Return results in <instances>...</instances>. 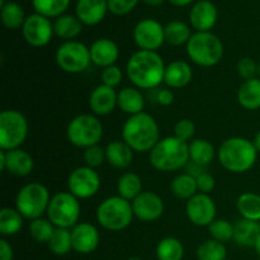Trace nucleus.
Masks as SVG:
<instances>
[{"label": "nucleus", "instance_id": "54", "mask_svg": "<svg viewBox=\"0 0 260 260\" xmlns=\"http://www.w3.org/2000/svg\"><path fill=\"white\" fill-rule=\"evenodd\" d=\"M254 249H255V251L258 253V255L260 256V235L258 236V239H256L255 244H254Z\"/></svg>", "mask_w": 260, "mask_h": 260}, {"label": "nucleus", "instance_id": "11", "mask_svg": "<svg viewBox=\"0 0 260 260\" xmlns=\"http://www.w3.org/2000/svg\"><path fill=\"white\" fill-rule=\"evenodd\" d=\"M55 60L58 68L65 73H83L91 62L90 50L79 41H66L58 46L55 53Z\"/></svg>", "mask_w": 260, "mask_h": 260}, {"label": "nucleus", "instance_id": "51", "mask_svg": "<svg viewBox=\"0 0 260 260\" xmlns=\"http://www.w3.org/2000/svg\"><path fill=\"white\" fill-rule=\"evenodd\" d=\"M169 2L175 7H185V5L190 4L193 0H169Z\"/></svg>", "mask_w": 260, "mask_h": 260}, {"label": "nucleus", "instance_id": "39", "mask_svg": "<svg viewBox=\"0 0 260 260\" xmlns=\"http://www.w3.org/2000/svg\"><path fill=\"white\" fill-rule=\"evenodd\" d=\"M228 249L225 244L213 239L201 244L197 249L198 260H226Z\"/></svg>", "mask_w": 260, "mask_h": 260}, {"label": "nucleus", "instance_id": "18", "mask_svg": "<svg viewBox=\"0 0 260 260\" xmlns=\"http://www.w3.org/2000/svg\"><path fill=\"white\" fill-rule=\"evenodd\" d=\"M73 250L79 254H90L98 248L101 235L98 229L89 222H80L71 229Z\"/></svg>", "mask_w": 260, "mask_h": 260}, {"label": "nucleus", "instance_id": "30", "mask_svg": "<svg viewBox=\"0 0 260 260\" xmlns=\"http://www.w3.org/2000/svg\"><path fill=\"white\" fill-rule=\"evenodd\" d=\"M117 192L119 197L132 202L135 198L139 197L144 192L141 178L136 173H124L117 182Z\"/></svg>", "mask_w": 260, "mask_h": 260}, {"label": "nucleus", "instance_id": "10", "mask_svg": "<svg viewBox=\"0 0 260 260\" xmlns=\"http://www.w3.org/2000/svg\"><path fill=\"white\" fill-rule=\"evenodd\" d=\"M80 203L70 192L56 193L51 197L47 208V218L55 228L73 229L80 217Z\"/></svg>", "mask_w": 260, "mask_h": 260}, {"label": "nucleus", "instance_id": "3", "mask_svg": "<svg viewBox=\"0 0 260 260\" xmlns=\"http://www.w3.org/2000/svg\"><path fill=\"white\" fill-rule=\"evenodd\" d=\"M258 154L253 141L245 137H230L221 144L217 157L223 169L243 174L254 167Z\"/></svg>", "mask_w": 260, "mask_h": 260}, {"label": "nucleus", "instance_id": "42", "mask_svg": "<svg viewBox=\"0 0 260 260\" xmlns=\"http://www.w3.org/2000/svg\"><path fill=\"white\" fill-rule=\"evenodd\" d=\"M83 157L86 167L95 169V168L101 167L104 161H107L106 149L101 147L99 145L88 147V149H85V151H84Z\"/></svg>", "mask_w": 260, "mask_h": 260}, {"label": "nucleus", "instance_id": "37", "mask_svg": "<svg viewBox=\"0 0 260 260\" xmlns=\"http://www.w3.org/2000/svg\"><path fill=\"white\" fill-rule=\"evenodd\" d=\"M70 0H32L36 13L47 18H58L69 8Z\"/></svg>", "mask_w": 260, "mask_h": 260}, {"label": "nucleus", "instance_id": "8", "mask_svg": "<svg viewBox=\"0 0 260 260\" xmlns=\"http://www.w3.org/2000/svg\"><path fill=\"white\" fill-rule=\"evenodd\" d=\"M50 192L43 184L37 182L23 185L15 197V208L24 218L33 221L42 217L50 205Z\"/></svg>", "mask_w": 260, "mask_h": 260}, {"label": "nucleus", "instance_id": "52", "mask_svg": "<svg viewBox=\"0 0 260 260\" xmlns=\"http://www.w3.org/2000/svg\"><path fill=\"white\" fill-rule=\"evenodd\" d=\"M144 3H146L147 5H151V7H159L164 3V0H144Z\"/></svg>", "mask_w": 260, "mask_h": 260}, {"label": "nucleus", "instance_id": "55", "mask_svg": "<svg viewBox=\"0 0 260 260\" xmlns=\"http://www.w3.org/2000/svg\"><path fill=\"white\" fill-rule=\"evenodd\" d=\"M127 260H142V259H140L139 256H131V258H128Z\"/></svg>", "mask_w": 260, "mask_h": 260}, {"label": "nucleus", "instance_id": "5", "mask_svg": "<svg viewBox=\"0 0 260 260\" xmlns=\"http://www.w3.org/2000/svg\"><path fill=\"white\" fill-rule=\"evenodd\" d=\"M188 57L198 66L212 68L223 57V43L211 32H196L187 43Z\"/></svg>", "mask_w": 260, "mask_h": 260}, {"label": "nucleus", "instance_id": "28", "mask_svg": "<svg viewBox=\"0 0 260 260\" xmlns=\"http://www.w3.org/2000/svg\"><path fill=\"white\" fill-rule=\"evenodd\" d=\"M189 147V161L201 167H207L213 161L216 156V150L208 140L196 139L188 144Z\"/></svg>", "mask_w": 260, "mask_h": 260}, {"label": "nucleus", "instance_id": "24", "mask_svg": "<svg viewBox=\"0 0 260 260\" xmlns=\"http://www.w3.org/2000/svg\"><path fill=\"white\" fill-rule=\"evenodd\" d=\"M135 157V151L128 144L122 140H114L109 142L106 147V159L112 167L117 169H126L132 164Z\"/></svg>", "mask_w": 260, "mask_h": 260}, {"label": "nucleus", "instance_id": "56", "mask_svg": "<svg viewBox=\"0 0 260 260\" xmlns=\"http://www.w3.org/2000/svg\"><path fill=\"white\" fill-rule=\"evenodd\" d=\"M258 75H259V79H260V61H259V63H258Z\"/></svg>", "mask_w": 260, "mask_h": 260}, {"label": "nucleus", "instance_id": "27", "mask_svg": "<svg viewBox=\"0 0 260 260\" xmlns=\"http://www.w3.org/2000/svg\"><path fill=\"white\" fill-rule=\"evenodd\" d=\"M238 102L248 111L260 108V79L253 78L245 80L238 90Z\"/></svg>", "mask_w": 260, "mask_h": 260}, {"label": "nucleus", "instance_id": "35", "mask_svg": "<svg viewBox=\"0 0 260 260\" xmlns=\"http://www.w3.org/2000/svg\"><path fill=\"white\" fill-rule=\"evenodd\" d=\"M0 18L4 27L8 29H18L22 28L27 17L24 15V10L18 3L8 2L3 7H0Z\"/></svg>", "mask_w": 260, "mask_h": 260}, {"label": "nucleus", "instance_id": "31", "mask_svg": "<svg viewBox=\"0 0 260 260\" xmlns=\"http://www.w3.org/2000/svg\"><path fill=\"white\" fill-rule=\"evenodd\" d=\"M241 218L260 222V196L253 192L243 193L236 201Z\"/></svg>", "mask_w": 260, "mask_h": 260}, {"label": "nucleus", "instance_id": "33", "mask_svg": "<svg viewBox=\"0 0 260 260\" xmlns=\"http://www.w3.org/2000/svg\"><path fill=\"white\" fill-rule=\"evenodd\" d=\"M170 190L179 200H190L198 192L197 179L188 173H183L172 180Z\"/></svg>", "mask_w": 260, "mask_h": 260}, {"label": "nucleus", "instance_id": "36", "mask_svg": "<svg viewBox=\"0 0 260 260\" xmlns=\"http://www.w3.org/2000/svg\"><path fill=\"white\" fill-rule=\"evenodd\" d=\"M157 260H183L184 246L177 238H164L156 246Z\"/></svg>", "mask_w": 260, "mask_h": 260}, {"label": "nucleus", "instance_id": "49", "mask_svg": "<svg viewBox=\"0 0 260 260\" xmlns=\"http://www.w3.org/2000/svg\"><path fill=\"white\" fill-rule=\"evenodd\" d=\"M13 248L5 239L0 240V260H13Z\"/></svg>", "mask_w": 260, "mask_h": 260}, {"label": "nucleus", "instance_id": "48", "mask_svg": "<svg viewBox=\"0 0 260 260\" xmlns=\"http://www.w3.org/2000/svg\"><path fill=\"white\" fill-rule=\"evenodd\" d=\"M174 93L169 89H160L156 94V102L162 107L172 106L173 102H174Z\"/></svg>", "mask_w": 260, "mask_h": 260}, {"label": "nucleus", "instance_id": "2", "mask_svg": "<svg viewBox=\"0 0 260 260\" xmlns=\"http://www.w3.org/2000/svg\"><path fill=\"white\" fill-rule=\"evenodd\" d=\"M122 139L136 152H150L160 141L159 126L149 113L135 114L124 122Z\"/></svg>", "mask_w": 260, "mask_h": 260}, {"label": "nucleus", "instance_id": "26", "mask_svg": "<svg viewBox=\"0 0 260 260\" xmlns=\"http://www.w3.org/2000/svg\"><path fill=\"white\" fill-rule=\"evenodd\" d=\"M260 235V223L256 221L241 218L234 225V241L239 246L250 248L255 244L256 239Z\"/></svg>", "mask_w": 260, "mask_h": 260}, {"label": "nucleus", "instance_id": "44", "mask_svg": "<svg viewBox=\"0 0 260 260\" xmlns=\"http://www.w3.org/2000/svg\"><path fill=\"white\" fill-rule=\"evenodd\" d=\"M123 78V74L122 70L117 65L108 66V68L103 69L101 74L102 84L107 86H111V88H116L117 85H119Z\"/></svg>", "mask_w": 260, "mask_h": 260}, {"label": "nucleus", "instance_id": "6", "mask_svg": "<svg viewBox=\"0 0 260 260\" xmlns=\"http://www.w3.org/2000/svg\"><path fill=\"white\" fill-rule=\"evenodd\" d=\"M96 221L108 231H122L134 220L132 203L119 196L106 198L96 208Z\"/></svg>", "mask_w": 260, "mask_h": 260}, {"label": "nucleus", "instance_id": "15", "mask_svg": "<svg viewBox=\"0 0 260 260\" xmlns=\"http://www.w3.org/2000/svg\"><path fill=\"white\" fill-rule=\"evenodd\" d=\"M187 217L196 226H210L216 220L217 208L212 198L205 193H197L185 205Z\"/></svg>", "mask_w": 260, "mask_h": 260}, {"label": "nucleus", "instance_id": "13", "mask_svg": "<svg viewBox=\"0 0 260 260\" xmlns=\"http://www.w3.org/2000/svg\"><path fill=\"white\" fill-rule=\"evenodd\" d=\"M22 33L28 45L33 47H43L50 43L52 36L55 35L53 23H51L50 18L35 13L27 17L22 27Z\"/></svg>", "mask_w": 260, "mask_h": 260}, {"label": "nucleus", "instance_id": "20", "mask_svg": "<svg viewBox=\"0 0 260 260\" xmlns=\"http://www.w3.org/2000/svg\"><path fill=\"white\" fill-rule=\"evenodd\" d=\"M117 99L118 93H116L114 88L101 84L91 90L89 96V107L96 116H108L116 107H118Z\"/></svg>", "mask_w": 260, "mask_h": 260}, {"label": "nucleus", "instance_id": "34", "mask_svg": "<svg viewBox=\"0 0 260 260\" xmlns=\"http://www.w3.org/2000/svg\"><path fill=\"white\" fill-rule=\"evenodd\" d=\"M23 216L17 208L4 207L0 210V234L3 236L17 235L23 228Z\"/></svg>", "mask_w": 260, "mask_h": 260}, {"label": "nucleus", "instance_id": "19", "mask_svg": "<svg viewBox=\"0 0 260 260\" xmlns=\"http://www.w3.org/2000/svg\"><path fill=\"white\" fill-rule=\"evenodd\" d=\"M217 8L210 0L196 3L189 13L190 25L197 32H210L217 22Z\"/></svg>", "mask_w": 260, "mask_h": 260}, {"label": "nucleus", "instance_id": "12", "mask_svg": "<svg viewBox=\"0 0 260 260\" xmlns=\"http://www.w3.org/2000/svg\"><path fill=\"white\" fill-rule=\"evenodd\" d=\"M101 177L98 173L86 165L76 168L68 179L69 192L78 200H88L94 197L101 189Z\"/></svg>", "mask_w": 260, "mask_h": 260}, {"label": "nucleus", "instance_id": "45", "mask_svg": "<svg viewBox=\"0 0 260 260\" xmlns=\"http://www.w3.org/2000/svg\"><path fill=\"white\" fill-rule=\"evenodd\" d=\"M108 10L114 15H124L136 8L139 0H107Z\"/></svg>", "mask_w": 260, "mask_h": 260}, {"label": "nucleus", "instance_id": "53", "mask_svg": "<svg viewBox=\"0 0 260 260\" xmlns=\"http://www.w3.org/2000/svg\"><path fill=\"white\" fill-rule=\"evenodd\" d=\"M253 142H254V146H255V149L258 150V152L260 154V131L255 135V139H254Z\"/></svg>", "mask_w": 260, "mask_h": 260}, {"label": "nucleus", "instance_id": "4", "mask_svg": "<svg viewBox=\"0 0 260 260\" xmlns=\"http://www.w3.org/2000/svg\"><path fill=\"white\" fill-rule=\"evenodd\" d=\"M150 164L159 172H177L189 161L188 142L175 136L160 139L156 146L150 151Z\"/></svg>", "mask_w": 260, "mask_h": 260}, {"label": "nucleus", "instance_id": "16", "mask_svg": "<svg viewBox=\"0 0 260 260\" xmlns=\"http://www.w3.org/2000/svg\"><path fill=\"white\" fill-rule=\"evenodd\" d=\"M131 203L135 217L144 222H154L164 213V202L161 197L154 192L145 190Z\"/></svg>", "mask_w": 260, "mask_h": 260}, {"label": "nucleus", "instance_id": "22", "mask_svg": "<svg viewBox=\"0 0 260 260\" xmlns=\"http://www.w3.org/2000/svg\"><path fill=\"white\" fill-rule=\"evenodd\" d=\"M108 10L107 0H78L76 17L85 25H95L104 19Z\"/></svg>", "mask_w": 260, "mask_h": 260}, {"label": "nucleus", "instance_id": "23", "mask_svg": "<svg viewBox=\"0 0 260 260\" xmlns=\"http://www.w3.org/2000/svg\"><path fill=\"white\" fill-rule=\"evenodd\" d=\"M193 79V70L188 62L183 60H175L168 63L165 69L164 83L169 88L182 89L187 86Z\"/></svg>", "mask_w": 260, "mask_h": 260}, {"label": "nucleus", "instance_id": "7", "mask_svg": "<svg viewBox=\"0 0 260 260\" xmlns=\"http://www.w3.org/2000/svg\"><path fill=\"white\" fill-rule=\"evenodd\" d=\"M103 124L93 114H79L68 124L66 136L71 145L80 149L99 145L103 139Z\"/></svg>", "mask_w": 260, "mask_h": 260}, {"label": "nucleus", "instance_id": "41", "mask_svg": "<svg viewBox=\"0 0 260 260\" xmlns=\"http://www.w3.org/2000/svg\"><path fill=\"white\" fill-rule=\"evenodd\" d=\"M208 231L211 238L220 243H228L234 239V225L228 220H215L208 226Z\"/></svg>", "mask_w": 260, "mask_h": 260}, {"label": "nucleus", "instance_id": "1", "mask_svg": "<svg viewBox=\"0 0 260 260\" xmlns=\"http://www.w3.org/2000/svg\"><path fill=\"white\" fill-rule=\"evenodd\" d=\"M164 60L156 51L139 50L128 58L126 73L137 89H155L164 81Z\"/></svg>", "mask_w": 260, "mask_h": 260}, {"label": "nucleus", "instance_id": "57", "mask_svg": "<svg viewBox=\"0 0 260 260\" xmlns=\"http://www.w3.org/2000/svg\"><path fill=\"white\" fill-rule=\"evenodd\" d=\"M259 260H260V259H259Z\"/></svg>", "mask_w": 260, "mask_h": 260}, {"label": "nucleus", "instance_id": "9", "mask_svg": "<svg viewBox=\"0 0 260 260\" xmlns=\"http://www.w3.org/2000/svg\"><path fill=\"white\" fill-rule=\"evenodd\" d=\"M27 136L28 122L23 113L17 109H5L0 113V149H20Z\"/></svg>", "mask_w": 260, "mask_h": 260}, {"label": "nucleus", "instance_id": "50", "mask_svg": "<svg viewBox=\"0 0 260 260\" xmlns=\"http://www.w3.org/2000/svg\"><path fill=\"white\" fill-rule=\"evenodd\" d=\"M187 170H188L187 172L188 174H190L192 177H194V178L200 177L202 173H205L203 172V167H201V165H198V164H194V162H192V161H190V164L188 165Z\"/></svg>", "mask_w": 260, "mask_h": 260}, {"label": "nucleus", "instance_id": "40", "mask_svg": "<svg viewBox=\"0 0 260 260\" xmlns=\"http://www.w3.org/2000/svg\"><path fill=\"white\" fill-rule=\"evenodd\" d=\"M55 226L48 218H36L29 223V234L37 243L48 244L55 233Z\"/></svg>", "mask_w": 260, "mask_h": 260}, {"label": "nucleus", "instance_id": "17", "mask_svg": "<svg viewBox=\"0 0 260 260\" xmlns=\"http://www.w3.org/2000/svg\"><path fill=\"white\" fill-rule=\"evenodd\" d=\"M35 161L29 152L22 149L0 151V169L15 177H27L32 173Z\"/></svg>", "mask_w": 260, "mask_h": 260}, {"label": "nucleus", "instance_id": "21", "mask_svg": "<svg viewBox=\"0 0 260 260\" xmlns=\"http://www.w3.org/2000/svg\"><path fill=\"white\" fill-rule=\"evenodd\" d=\"M89 50H90L91 62L102 69L116 65L119 57L118 46L111 38H98L91 43Z\"/></svg>", "mask_w": 260, "mask_h": 260}, {"label": "nucleus", "instance_id": "29", "mask_svg": "<svg viewBox=\"0 0 260 260\" xmlns=\"http://www.w3.org/2000/svg\"><path fill=\"white\" fill-rule=\"evenodd\" d=\"M83 30V23L76 15L62 14L53 22V32L62 40L73 41Z\"/></svg>", "mask_w": 260, "mask_h": 260}, {"label": "nucleus", "instance_id": "32", "mask_svg": "<svg viewBox=\"0 0 260 260\" xmlns=\"http://www.w3.org/2000/svg\"><path fill=\"white\" fill-rule=\"evenodd\" d=\"M165 42L172 46H187L193 33L187 23L182 20H173L164 27Z\"/></svg>", "mask_w": 260, "mask_h": 260}, {"label": "nucleus", "instance_id": "47", "mask_svg": "<svg viewBox=\"0 0 260 260\" xmlns=\"http://www.w3.org/2000/svg\"><path fill=\"white\" fill-rule=\"evenodd\" d=\"M197 179V187L198 190L201 193H205V194H208V193L212 192L216 187V180L210 173L205 172L200 175V177L196 178Z\"/></svg>", "mask_w": 260, "mask_h": 260}, {"label": "nucleus", "instance_id": "14", "mask_svg": "<svg viewBox=\"0 0 260 260\" xmlns=\"http://www.w3.org/2000/svg\"><path fill=\"white\" fill-rule=\"evenodd\" d=\"M135 43L144 51H156L164 45V27L157 20L146 18L140 20L134 29Z\"/></svg>", "mask_w": 260, "mask_h": 260}, {"label": "nucleus", "instance_id": "25", "mask_svg": "<svg viewBox=\"0 0 260 260\" xmlns=\"http://www.w3.org/2000/svg\"><path fill=\"white\" fill-rule=\"evenodd\" d=\"M117 104L124 113L135 116L144 112L145 99L141 91L136 86H126L118 91Z\"/></svg>", "mask_w": 260, "mask_h": 260}, {"label": "nucleus", "instance_id": "46", "mask_svg": "<svg viewBox=\"0 0 260 260\" xmlns=\"http://www.w3.org/2000/svg\"><path fill=\"white\" fill-rule=\"evenodd\" d=\"M238 73L245 80L255 78L258 74V63L251 57H243L238 62Z\"/></svg>", "mask_w": 260, "mask_h": 260}, {"label": "nucleus", "instance_id": "38", "mask_svg": "<svg viewBox=\"0 0 260 260\" xmlns=\"http://www.w3.org/2000/svg\"><path fill=\"white\" fill-rule=\"evenodd\" d=\"M48 248L55 255H66L73 250V241H71L70 229L56 228L52 238L48 241Z\"/></svg>", "mask_w": 260, "mask_h": 260}, {"label": "nucleus", "instance_id": "43", "mask_svg": "<svg viewBox=\"0 0 260 260\" xmlns=\"http://www.w3.org/2000/svg\"><path fill=\"white\" fill-rule=\"evenodd\" d=\"M196 134V124L189 118H182L175 123L174 136L182 141H190Z\"/></svg>", "mask_w": 260, "mask_h": 260}]
</instances>
